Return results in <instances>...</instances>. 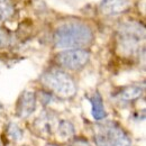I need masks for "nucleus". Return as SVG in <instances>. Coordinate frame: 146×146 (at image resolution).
<instances>
[{"label": "nucleus", "mask_w": 146, "mask_h": 146, "mask_svg": "<svg viewBox=\"0 0 146 146\" xmlns=\"http://www.w3.org/2000/svg\"><path fill=\"white\" fill-rule=\"evenodd\" d=\"M93 31L84 23L69 21L60 25L53 34V42L57 48L76 50L89 46L93 42Z\"/></svg>", "instance_id": "1"}, {"label": "nucleus", "mask_w": 146, "mask_h": 146, "mask_svg": "<svg viewBox=\"0 0 146 146\" xmlns=\"http://www.w3.org/2000/svg\"><path fill=\"white\" fill-rule=\"evenodd\" d=\"M145 40V26L139 21H125L117 31V48L121 55H134Z\"/></svg>", "instance_id": "2"}, {"label": "nucleus", "mask_w": 146, "mask_h": 146, "mask_svg": "<svg viewBox=\"0 0 146 146\" xmlns=\"http://www.w3.org/2000/svg\"><path fill=\"white\" fill-rule=\"evenodd\" d=\"M40 82L58 98L70 99L78 91L75 81L70 74L61 70H50L40 75Z\"/></svg>", "instance_id": "3"}, {"label": "nucleus", "mask_w": 146, "mask_h": 146, "mask_svg": "<svg viewBox=\"0 0 146 146\" xmlns=\"http://www.w3.org/2000/svg\"><path fill=\"white\" fill-rule=\"evenodd\" d=\"M93 139L96 146H130L127 133L117 123L108 121L96 127Z\"/></svg>", "instance_id": "4"}, {"label": "nucleus", "mask_w": 146, "mask_h": 146, "mask_svg": "<svg viewBox=\"0 0 146 146\" xmlns=\"http://www.w3.org/2000/svg\"><path fill=\"white\" fill-rule=\"evenodd\" d=\"M90 60V53L83 48L63 51L55 56L56 63L68 70H80L87 65Z\"/></svg>", "instance_id": "5"}, {"label": "nucleus", "mask_w": 146, "mask_h": 146, "mask_svg": "<svg viewBox=\"0 0 146 146\" xmlns=\"http://www.w3.org/2000/svg\"><path fill=\"white\" fill-rule=\"evenodd\" d=\"M57 124H58V119L56 118L55 115L50 111H43L33 121L32 129L39 137L48 139L56 131Z\"/></svg>", "instance_id": "6"}, {"label": "nucleus", "mask_w": 146, "mask_h": 146, "mask_svg": "<svg viewBox=\"0 0 146 146\" xmlns=\"http://www.w3.org/2000/svg\"><path fill=\"white\" fill-rule=\"evenodd\" d=\"M36 94L35 92L25 90L19 96L16 104V115L19 118L29 117L36 109Z\"/></svg>", "instance_id": "7"}, {"label": "nucleus", "mask_w": 146, "mask_h": 146, "mask_svg": "<svg viewBox=\"0 0 146 146\" xmlns=\"http://www.w3.org/2000/svg\"><path fill=\"white\" fill-rule=\"evenodd\" d=\"M129 8V0H102L99 10L105 16H117Z\"/></svg>", "instance_id": "8"}, {"label": "nucleus", "mask_w": 146, "mask_h": 146, "mask_svg": "<svg viewBox=\"0 0 146 146\" xmlns=\"http://www.w3.org/2000/svg\"><path fill=\"white\" fill-rule=\"evenodd\" d=\"M143 91H144L143 87L134 84V86H128V87L121 88L115 96L121 102H131L138 99L143 94Z\"/></svg>", "instance_id": "9"}, {"label": "nucleus", "mask_w": 146, "mask_h": 146, "mask_svg": "<svg viewBox=\"0 0 146 146\" xmlns=\"http://www.w3.org/2000/svg\"><path fill=\"white\" fill-rule=\"evenodd\" d=\"M90 104H91V113L92 117L96 120H102L106 117V110L104 106V100L101 98V96L99 94V92L93 93V96L89 98Z\"/></svg>", "instance_id": "10"}, {"label": "nucleus", "mask_w": 146, "mask_h": 146, "mask_svg": "<svg viewBox=\"0 0 146 146\" xmlns=\"http://www.w3.org/2000/svg\"><path fill=\"white\" fill-rule=\"evenodd\" d=\"M57 133V137L62 141H70L74 136V127L71 124V121L62 119L58 120L57 127H56V131Z\"/></svg>", "instance_id": "11"}, {"label": "nucleus", "mask_w": 146, "mask_h": 146, "mask_svg": "<svg viewBox=\"0 0 146 146\" xmlns=\"http://www.w3.org/2000/svg\"><path fill=\"white\" fill-rule=\"evenodd\" d=\"M15 14L13 0H0V20H9Z\"/></svg>", "instance_id": "12"}, {"label": "nucleus", "mask_w": 146, "mask_h": 146, "mask_svg": "<svg viewBox=\"0 0 146 146\" xmlns=\"http://www.w3.org/2000/svg\"><path fill=\"white\" fill-rule=\"evenodd\" d=\"M7 134L13 141H18L23 137V130L15 123H9L7 126Z\"/></svg>", "instance_id": "13"}, {"label": "nucleus", "mask_w": 146, "mask_h": 146, "mask_svg": "<svg viewBox=\"0 0 146 146\" xmlns=\"http://www.w3.org/2000/svg\"><path fill=\"white\" fill-rule=\"evenodd\" d=\"M9 42H10L9 35H8L7 32L0 26V48L7 46V45L9 44Z\"/></svg>", "instance_id": "14"}, {"label": "nucleus", "mask_w": 146, "mask_h": 146, "mask_svg": "<svg viewBox=\"0 0 146 146\" xmlns=\"http://www.w3.org/2000/svg\"><path fill=\"white\" fill-rule=\"evenodd\" d=\"M70 146H90V144L86 141V139H82V138H78V139H74L71 142Z\"/></svg>", "instance_id": "15"}, {"label": "nucleus", "mask_w": 146, "mask_h": 146, "mask_svg": "<svg viewBox=\"0 0 146 146\" xmlns=\"http://www.w3.org/2000/svg\"><path fill=\"white\" fill-rule=\"evenodd\" d=\"M42 94H40V101L44 104V105H47L51 100H52V96L50 94V93H47V92H40Z\"/></svg>", "instance_id": "16"}, {"label": "nucleus", "mask_w": 146, "mask_h": 146, "mask_svg": "<svg viewBox=\"0 0 146 146\" xmlns=\"http://www.w3.org/2000/svg\"><path fill=\"white\" fill-rule=\"evenodd\" d=\"M45 146H57V145H55V144H47V145H45Z\"/></svg>", "instance_id": "17"}]
</instances>
